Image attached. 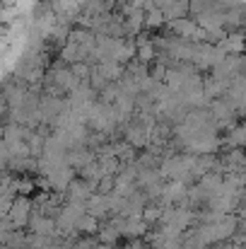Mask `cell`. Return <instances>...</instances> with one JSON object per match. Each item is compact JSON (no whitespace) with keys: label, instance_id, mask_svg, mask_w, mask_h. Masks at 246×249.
Here are the masks:
<instances>
[{"label":"cell","instance_id":"obj_3","mask_svg":"<svg viewBox=\"0 0 246 249\" xmlns=\"http://www.w3.org/2000/svg\"><path fill=\"white\" fill-rule=\"evenodd\" d=\"M155 2H157V5H162V7H164V5H169V2H174V0H155Z\"/></svg>","mask_w":246,"mask_h":249},{"label":"cell","instance_id":"obj_2","mask_svg":"<svg viewBox=\"0 0 246 249\" xmlns=\"http://www.w3.org/2000/svg\"><path fill=\"white\" fill-rule=\"evenodd\" d=\"M27 213H29V203H24V201H17L10 215H12V220H15L17 225H22V223L27 220Z\"/></svg>","mask_w":246,"mask_h":249},{"label":"cell","instance_id":"obj_1","mask_svg":"<svg viewBox=\"0 0 246 249\" xmlns=\"http://www.w3.org/2000/svg\"><path fill=\"white\" fill-rule=\"evenodd\" d=\"M171 27L176 29V34L179 36H183V39H193V36H198L196 32H200L193 22H188V19H174L171 22Z\"/></svg>","mask_w":246,"mask_h":249}]
</instances>
